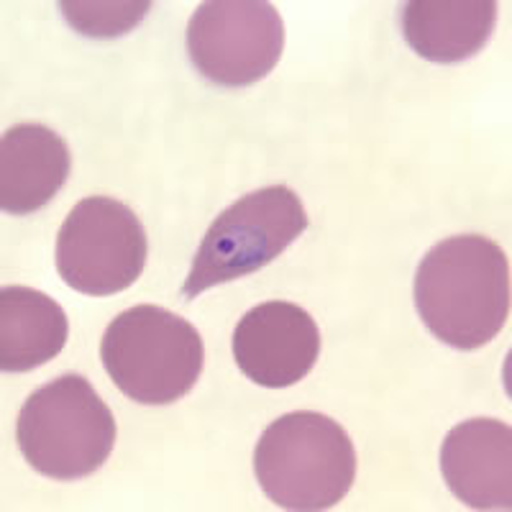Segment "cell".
Listing matches in <instances>:
<instances>
[{
    "label": "cell",
    "mask_w": 512,
    "mask_h": 512,
    "mask_svg": "<svg viewBox=\"0 0 512 512\" xmlns=\"http://www.w3.org/2000/svg\"><path fill=\"white\" fill-rule=\"evenodd\" d=\"M415 308L425 328L459 351L487 346L510 315V262L479 233L451 236L415 272Z\"/></svg>",
    "instance_id": "6da1fadb"
},
{
    "label": "cell",
    "mask_w": 512,
    "mask_h": 512,
    "mask_svg": "<svg viewBox=\"0 0 512 512\" xmlns=\"http://www.w3.org/2000/svg\"><path fill=\"white\" fill-rule=\"evenodd\" d=\"M254 474L264 495L295 512L328 510L349 495L356 451L344 425L300 410L267 425L254 451Z\"/></svg>",
    "instance_id": "7a4b0ae2"
},
{
    "label": "cell",
    "mask_w": 512,
    "mask_h": 512,
    "mask_svg": "<svg viewBox=\"0 0 512 512\" xmlns=\"http://www.w3.org/2000/svg\"><path fill=\"white\" fill-rule=\"evenodd\" d=\"M100 361L128 400L172 405L200 379L205 349L190 320L159 305H134L108 323Z\"/></svg>",
    "instance_id": "3957f363"
},
{
    "label": "cell",
    "mask_w": 512,
    "mask_h": 512,
    "mask_svg": "<svg viewBox=\"0 0 512 512\" xmlns=\"http://www.w3.org/2000/svg\"><path fill=\"white\" fill-rule=\"evenodd\" d=\"M16 441L31 469L57 482H77L113 454L116 418L88 379L62 374L24 402Z\"/></svg>",
    "instance_id": "277c9868"
},
{
    "label": "cell",
    "mask_w": 512,
    "mask_h": 512,
    "mask_svg": "<svg viewBox=\"0 0 512 512\" xmlns=\"http://www.w3.org/2000/svg\"><path fill=\"white\" fill-rule=\"evenodd\" d=\"M308 226L303 200L287 185L249 192L210 223L182 285V297L195 300L210 287L259 272L295 244Z\"/></svg>",
    "instance_id": "5b68a950"
},
{
    "label": "cell",
    "mask_w": 512,
    "mask_h": 512,
    "mask_svg": "<svg viewBox=\"0 0 512 512\" xmlns=\"http://www.w3.org/2000/svg\"><path fill=\"white\" fill-rule=\"evenodd\" d=\"M54 256L64 285L82 295L108 297L139 280L149 241L139 216L126 203L93 195L64 218Z\"/></svg>",
    "instance_id": "8992f818"
},
{
    "label": "cell",
    "mask_w": 512,
    "mask_h": 512,
    "mask_svg": "<svg viewBox=\"0 0 512 512\" xmlns=\"http://www.w3.org/2000/svg\"><path fill=\"white\" fill-rule=\"evenodd\" d=\"M285 24L267 0H208L187 24L195 70L221 88H249L277 67Z\"/></svg>",
    "instance_id": "52a82bcc"
},
{
    "label": "cell",
    "mask_w": 512,
    "mask_h": 512,
    "mask_svg": "<svg viewBox=\"0 0 512 512\" xmlns=\"http://www.w3.org/2000/svg\"><path fill=\"white\" fill-rule=\"evenodd\" d=\"M231 346L244 377L259 387L282 390L313 372L320 356V331L308 310L272 300L239 320Z\"/></svg>",
    "instance_id": "ba28073f"
},
{
    "label": "cell",
    "mask_w": 512,
    "mask_h": 512,
    "mask_svg": "<svg viewBox=\"0 0 512 512\" xmlns=\"http://www.w3.org/2000/svg\"><path fill=\"white\" fill-rule=\"evenodd\" d=\"M448 489L474 510L512 507V428L505 420L472 418L454 425L441 446Z\"/></svg>",
    "instance_id": "9c48e42d"
},
{
    "label": "cell",
    "mask_w": 512,
    "mask_h": 512,
    "mask_svg": "<svg viewBox=\"0 0 512 512\" xmlns=\"http://www.w3.org/2000/svg\"><path fill=\"white\" fill-rule=\"evenodd\" d=\"M72 172L70 146L41 123H18L0 139V208L31 216L54 200Z\"/></svg>",
    "instance_id": "30bf717a"
},
{
    "label": "cell",
    "mask_w": 512,
    "mask_h": 512,
    "mask_svg": "<svg viewBox=\"0 0 512 512\" xmlns=\"http://www.w3.org/2000/svg\"><path fill=\"white\" fill-rule=\"evenodd\" d=\"M402 36L436 64L477 57L497 24L495 0H408L400 6Z\"/></svg>",
    "instance_id": "8fae6325"
},
{
    "label": "cell",
    "mask_w": 512,
    "mask_h": 512,
    "mask_svg": "<svg viewBox=\"0 0 512 512\" xmlns=\"http://www.w3.org/2000/svg\"><path fill=\"white\" fill-rule=\"evenodd\" d=\"M70 323L57 300L24 285L0 290V369L24 374L44 367L67 344Z\"/></svg>",
    "instance_id": "7c38bea8"
},
{
    "label": "cell",
    "mask_w": 512,
    "mask_h": 512,
    "mask_svg": "<svg viewBox=\"0 0 512 512\" xmlns=\"http://www.w3.org/2000/svg\"><path fill=\"white\" fill-rule=\"evenodd\" d=\"M67 24L90 39H118L134 31L152 11L149 0H62Z\"/></svg>",
    "instance_id": "4fadbf2b"
}]
</instances>
